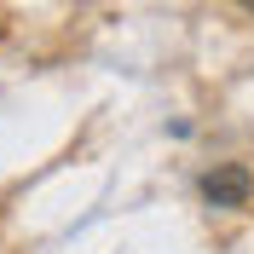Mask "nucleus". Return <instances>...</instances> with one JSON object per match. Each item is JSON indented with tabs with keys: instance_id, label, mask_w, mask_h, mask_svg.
Wrapping results in <instances>:
<instances>
[{
	"instance_id": "1",
	"label": "nucleus",
	"mask_w": 254,
	"mask_h": 254,
	"mask_svg": "<svg viewBox=\"0 0 254 254\" xmlns=\"http://www.w3.org/2000/svg\"><path fill=\"white\" fill-rule=\"evenodd\" d=\"M202 196L214 208H243L254 196V174L243 168V162H220V168H208L202 174Z\"/></svg>"
},
{
	"instance_id": "2",
	"label": "nucleus",
	"mask_w": 254,
	"mask_h": 254,
	"mask_svg": "<svg viewBox=\"0 0 254 254\" xmlns=\"http://www.w3.org/2000/svg\"><path fill=\"white\" fill-rule=\"evenodd\" d=\"M237 6H243V12H254V0H237Z\"/></svg>"
}]
</instances>
